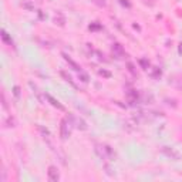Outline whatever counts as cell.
Wrapping results in <instances>:
<instances>
[{
    "mask_svg": "<svg viewBox=\"0 0 182 182\" xmlns=\"http://www.w3.org/2000/svg\"><path fill=\"white\" fill-rule=\"evenodd\" d=\"M65 118H67L68 122H70L74 128H77V130H80V131H87V130H88L87 122H85L81 117H77V115H74V114H68Z\"/></svg>",
    "mask_w": 182,
    "mask_h": 182,
    "instance_id": "cell-1",
    "label": "cell"
},
{
    "mask_svg": "<svg viewBox=\"0 0 182 182\" xmlns=\"http://www.w3.org/2000/svg\"><path fill=\"white\" fill-rule=\"evenodd\" d=\"M71 124L68 122V120L67 118H64V120H61L60 122V137H61V140L65 141V140H68L71 135Z\"/></svg>",
    "mask_w": 182,
    "mask_h": 182,
    "instance_id": "cell-2",
    "label": "cell"
},
{
    "mask_svg": "<svg viewBox=\"0 0 182 182\" xmlns=\"http://www.w3.org/2000/svg\"><path fill=\"white\" fill-rule=\"evenodd\" d=\"M47 177L51 182H58L60 181V172H58V169L51 165V167H48V171H47Z\"/></svg>",
    "mask_w": 182,
    "mask_h": 182,
    "instance_id": "cell-3",
    "label": "cell"
},
{
    "mask_svg": "<svg viewBox=\"0 0 182 182\" xmlns=\"http://www.w3.org/2000/svg\"><path fill=\"white\" fill-rule=\"evenodd\" d=\"M162 152L167 155V157H169L171 159H175V161L181 158L179 152H178L175 148H171V147H164V148H162Z\"/></svg>",
    "mask_w": 182,
    "mask_h": 182,
    "instance_id": "cell-4",
    "label": "cell"
},
{
    "mask_svg": "<svg viewBox=\"0 0 182 182\" xmlns=\"http://www.w3.org/2000/svg\"><path fill=\"white\" fill-rule=\"evenodd\" d=\"M44 95H46V100L47 101H48V103L51 104L53 107H56L57 110H60V111H64L65 108H64V105H63V104H60L58 103V101H57L56 98L54 97H51V95H50V94H44Z\"/></svg>",
    "mask_w": 182,
    "mask_h": 182,
    "instance_id": "cell-5",
    "label": "cell"
},
{
    "mask_svg": "<svg viewBox=\"0 0 182 182\" xmlns=\"http://www.w3.org/2000/svg\"><path fill=\"white\" fill-rule=\"evenodd\" d=\"M112 53H114V54H115L118 58H121V57L125 54V51H124V47H122L120 43H115V44H112Z\"/></svg>",
    "mask_w": 182,
    "mask_h": 182,
    "instance_id": "cell-6",
    "label": "cell"
},
{
    "mask_svg": "<svg viewBox=\"0 0 182 182\" xmlns=\"http://www.w3.org/2000/svg\"><path fill=\"white\" fill-rule=\"evenodd\" d=\"M95 154L103 159V161H105V159L108 158L107 152H105V147H103V145H95Z\"/></svg>",
    "mask_w": 182,
    "mask_h": 182,
    "instance_id": "cell-7",
    "label": "cell"
},
{
    "mask_svg": "<svg viewBox=\"0 0 182 182\" xmlns=\"http://www.w3.org/2000/svg\"><path fill=\"white\" fill-rule=\"evenodd\" d=\"M127 95H128V98H130L131 104L138 103V100H140V94H138V91H135V90H130V91L127 93Z\"/></svg>",
    "mask_w": 182,
    "mask_h": 182,
    "instance_id": "cell-8",
    "label": "cell"
},
{
    "mask_svg": "<svg viewBox=\"0 0 182 182\" xmlns=\"http://www.w3.org/2000/svg\"><path fill=\"white\" fill-rule=\"evenodd\" d=\"M63 57H64V60L67 61V63H68V64H70L71 67H73V70L78 71V73H80V71H81V67H80V65L77 64V63H75L74 60H71V58H70V57H68V56H67L65 53H63Z\"/></svg>",
    "mask_w": 182,
    "mask_h": 182,
    "instance_id": "cell-9",
    "label": "cell"
},
{
    "mask_svg": "<svg viewBox=\"0 0 182 182\" xmlns=\"http://www.w3.org/2000/svg\"><path fill=\"white\" fill-rule=\"evenodd\" d=\"M54 23H56L57 26H60V27H64V24H65V17L63 16V13L57 12L56 17H54Z\"/></svg>",
    "mask_w": 182,
    "mask_h": 182,
    "instance_id": "cell-10",
    "label": "cell"
},
{
    "mask_svg": "<svg viewBox=\"0 0 182 182\" xmlns=\"http://www.w3.org/2000/svg\"><path fill=\"white\" fill-rule=\"evenodd\" d=\"M161 75H162V71L159 67H152V70H151V77L155 80H159L161 78Z\"/></svg>",
    "mask_w": 182,
    "mask_h": 182,
    "instance_id": "cell-11",
    "label": "cell"
},
{
    "mask_svg": "<svg viewBox=\"0 0 182 182\" xmlns=\"http://www.w3.org/2000/svg\"><path fill=\"white\" fill-rule=\"evenodd\" d=\"M22 7L28 10V12H33V10H34V3H33L31 0H23V2H22Z\"/></svg>",
    "mask_w": 182,
    "mask_h": 182,
    "instance_id": "cell-12",
    "label": "cell"
},
{
    "mask_svg": "<svg viewBox=\"0 0 182 182\" xmlns=\"http://www.w3.org/2000/svg\"><path fill=\"white\" fill-rule=\"evenodd\" d=\"M2 40L5 43H7L9 46H13V40H12V37L9 36V33L6 31V30H2Z\"/></svg>",
    "mask_w": 182,
    "mask_h": 182,
    "instance_id": "cell-13",
    "label": "cell"
},
{
    "mask_svg": "<svg viewBox=\"0 0 182 182\" xmlns=\"http://www.w3.org/2000/svg\"><path fill=\"white\" fill-rule=\"evenodd\" d=\"M60 74H61V77H63V78H64L65 81H67V83H68V84L71 85V87H74V88H77V85H75V83L73 81V78H71V77H70L68 74H67V73H64V71H61Z\"/></svg>",
    "mask_w": 182,
    "mask_h": 182,
    "instance_id": "cell-14",
    "label": "cell"
},
{
    "mask_svg": "<svg viewBox=\"0 0 182 182\" xmlns=\"http://www.w3.org/2000/svg\"><path fill=\"white\" fill-rule=\"evenodd\" d=\"M78 78L81 80V81H83V83H88L90 81V77H88V74H87V73H84V71L81 70L78 73Z\"/></svg>",
    "mask_w": 182,
    "mask_h": 182,
    "instance_id": "cell-15",
    "label": "cell"
},
{
    "mask_svg": "<svg viewBox=\"0 0 182 182\" xmlns=\"http://www.w3.org/2000/svg\"><path fill=\"white\" fill-rule=\"evenodd\" d=\"M140 65L142 70H148V67H150V61L147 60V58H140Z\"/></svg>",
    "mask_w": 182,
    "mask_h": 182,
    "instance_id": "cell-16",
    "label": "cell"
},
{
    "mask_svg": "<svg viewBox=\"0 0 182 182\" xmlns=\"http://www.w3.org/2000/svg\"><path fill=\"white\" fill-rule=\"evenodd\" d=\"M127 67H128V71H130L132 75H135L137 77V70H135V65L132 64V63H127Z\"/></svg>",
    "mask_w": 182,
    "mask_h": 182,
    "instance_id": "cell-17",
    "label": "cell"
},
{
    "mask_svg": "<svg viewBox=\"0 0 182 182\" xmlns=\"http://www.w3.org/2000/svg\"><path fill=\"white\" fill-rule=\"evenodd\" d=\"M104 147H105V152H107L108 158H114V151L111 150V147L110 145H104Z\"/></svg>",
    "mask_w": 182,
    "mask_h": 182,
    "instance_id": "cell-18",
    "label": "cell"
},
{
    "mask_svg": "<svg viewBox=\"0 0 182 182\" xmlns=\"http://www.w3.org/2000/svg\"><path fill=\"white\" fill-rule=\"evenodd\" d=\"M93 3H95V5L100 6V7H105V6H107L105 0H93Z\"/></svg>",
    "mask_w": 182,
    "mask_h": 182,
    "instance_id": "cell-19",
    "label": "cell"
},
{
    "mask_svg": "<svg viewBox=\"0 0 182 182\" xmlns=\"http://www.w3.org/2000/svg\"><path fill=\"white\" fill-rule=\"evenodd\" d=\"M6 124H9L7 127H16V120H14L13 117H9L7 121H6Z\"/></svg>",
    "mask_w": 182,
    "mask_h": 182,
    "instance_id": "cell-20",
    "label": "cell"
},
{
    "mask_svg": "<svg viewBox=\"0 0 182 182\" xmlns=\"http://www.w3.org/2000/svg\"><path fill=\"white\" fill-rule=\"evenodd\" d=\"M13 94H14V97H16V98L20 97V87H19V85H14V87H13Z\"/></svg>",
    "mask_w": 182,
    "mask_h": 182,
    "instance_id": "cell-21",
    "label": "cell"
},
{
    "mask_svg": "<svg viewBox=\"0 0 182 182\" xmlns=\"http://www.w3.org/2000/svg\"><path fill=\"white\" fill-rule=\"evenodd\" d=\"M98 74L103 75V77H111V73H110V71H105V70H100Z\"/></svg>",
    "mask_w": 182,
    "mask_h": 182,
    "instance_id": "cell-22",
    "label": "cell"
},
{
    "mask_svg": "<svg viewBox=\"0 0 182 182\" xmlns=\"http://www.w3.org/2000/svg\"><path fill=\"white\" fill-rule=\"evenodd\" d=\"M98 28H101V26L98 23H93V24H90V30H98Z\"/></svg>",
    "mask_w": 182,
    "mask_h": 182,
    "instance_id": "cell-23",
    "label": "cell"
},
{
    "mask_svg": "<svg viewBox=\"0 0 182 182\" xmlns=\"http://www.w3.org/2000/svg\"><path fill=\"white\" fill-rule=\"evenodd\" d=\"M120 3H121L122 6H125V7H131V5H130V2H128V0H120Z\"/></svg>",
    "mask_w": 182,
    "mask_h": 182,
    "instance_id": "cell-24",
    "label": "cell"
},
{
    "mask_svg": "<svg viewBox=\"0 0 182 182\" xmlns=\"http://www.w3.org/2000/svg\"><path fill=\"white\" fill-rule=\"evenodd\" d=\"M2 101H3V107L7 108V103H6V97H5V94H2Z\"/></svg>",
    "mask_w": 182,
    "mask_h": 182,
    "instance_id": "cell-25",
    "label": "cell"
},
{
    "mask_svg": "<svg viewBox=\"0 0 182 182\" xmlns=\"http://www.w3.org/2000/svg\"><path fill=\"white\" fill-rule=\"evenodd\" d=\"M178 53H179V54L182 56V41L179 43V46H178Z\"/></svg>",
    "mask_w": 182,
    "mask_h": 182,
    "instance_id": "cell-26",
    "label": "cell"
}]
</instances>
